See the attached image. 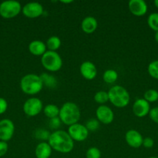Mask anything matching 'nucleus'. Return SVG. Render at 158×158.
Listing matches in <instances>:
<instances>
[{
  "label": "nucleus",
  "mask_w": 158,
  "mask_h": 158,
  "mask_svg": "<svg viewBox=\"0 0 158 158\" xmlns=\"http://www.w3.org/2000/svg\"><path fill=\"white\" fill-rule=\"evenodd\" d=\"M22 12L27 18H38L43 15V7L39 2H29L22 8Z\"/></svg>",
  "instance_id": "10"
},
{
  "label": "nucleus",
  "mask_w": 158,
  "mask_h": 158,
  "mask_svg": "<svg viewBox=\"0 0 158 158\" xmlns=\"http://www.w3.org/2000/svg\"><path fill=\"white\" fill-rule=\"evenodd\" d=\"M29 51L33 56H43L46 52V46L40 40H34L29 45Z\"/></svg>",
  "instance_id": "18"
},
{
  "label": "nucleus",
  "mask_w": 158,
  "mask_h": 158,
  "mask_svg": "<svg viewBox=\"0 0 158 158\" xmlns=\"http://www.w3.org/2000/svg\"><path fill=\"white\" fill-rule=\"evenodd\" d=\"M41 64L50 72H57L62 67V59L57 52L46 51L41 57Z\"/></svg>",
  "instance_id": "5"
},
{
  "label": "nucleus",
  "mask_w": 158,
  "mask_h": 158,
  "mask_svg": "<svg viewBox=\"0 0 158 158\" xmlns=\"http://www.w3.org/2000/svg\"><path fill=\"white\" fill-rule=\"evenodd\" d=\"M8 148H9L8 143L6 142L0 140V157H3L7 153Z\"/></svg>",
  "instance_id": "30"
},
{
  "label": "nucleus",
  "mask_w": 158,
  "mask_h": 158,
  "mask_svg": "<svg viewBox=\"0 0 158 158\" xmlns=\"http://www.w3.org/2000/svg\"><path fill=\"white\" fill-rule=\"evenodd\" d=\"M118 73L114 69H108L103 74V80L107 83H113L117 80Z\"/></svg>",
  "instance_id": "21"
},
{
  "label": "nucleus",
  "mask_w": 158,
  "mask_h": 158,
  "mask_svg": "<svg viewBox=\"0 0 158 158\" xmlns=\"http://www.w3.org/2000/svg\"><path fill=\"white\" fill-rule=\"evenodd\" d=\"M98 22L95 18L92 16H87L82 20L81 29L87 34H91L97 29Z\"/></svg>",
  "instance_id": "16"
},
{
  "label": "nucleus",
  "mask_w": 158,
  "mask_h": 158,
  "mask_svg": "<svg viewBox=\"0 0 158 158\" xmlns=\"http://www.w3.org/2000/svg\"><path fill=\"white\" fill-rule=\"evenodd\" d=\"M133 113L137 117H144L150 114V103L144 99H138L133 105Z\"/></svg>",
  "instance_id": "12"
},
{
  "label": "nucleus",
  "mask_w": 158,
  "mask_h": 158,
  "mask_svg": "<svg viewBox=\"0 0 158 158\" xmlns=\"http://www.w3.org/2000/svg\"><path fill=\"white\" fill-rule=\"evenodd\" d=\"M95 115L98 121L104 124H110L114 120L113 111L111 108L105 105H101L97 108Z\"/></svg>",
  "instance_id": "11"
},
{
  "label": "nucleus",
  "mask_w": 158,
  "mask_h": 158,
  "mask_svg": "<svg viewBox=\"0 0 158 158\" xmlns=\"http://www.w3.org/2000/svg\"><path fill=\"white\" fill-rule=\"evenodd\" d=\"M147 23L148 26L151 29L155 32H158V13L153 12L148 16L147 19Z\"/></svg>",
  "instance_id": "22"
},
{
  "label": "nucleus",
  "mask_w": 158,
  "mask_h": 158,
  "mask_svg": "<svg viewBox=\"0 0 158 158\" xmlns=\"http://www.w3.org/2000/svg\"><path fill=\"white\" fill-rule=\"evenodd\" d=\"M68 133L74 141L77 142L84 141L88 136V130L86 127L78 123L70 126Z\"/></svg>",
  "instance_id": "8"
},
{
  "label": "nucleus",
  "mask_w": 158,
  "mask_h": 158,
  "mask_svg": "<svg viewBox=\"0 0 158 158\" xmlns=\"http://www.w3.org/2000/svg\"><path fill=\"white\" fill-rule=\"evenodd\" d=\"M108 95L110 103L116 107H125L129 103V94L125 88L119 85H116L110 88Z\"/></svg>",
  "instance_id": "4"
},
{
  "label": "nucleus",
  "mask_w": 158,
  "mask_h": 158,
  "mask_svg": "<svg viewBox=\"0 0 158 158\" xmlns=\"http://www.w3.org/2000/svg\"><path fill=\"white\" fill-rule=\"evenodd\" d=\"M149 115H150V119L158 124V106L150 110Z\"/></svg>",
  "instance_id": "28"
},
{
  "label": "nucleus",
  "mask_w": 158,
  "mask_h": 158,
  "mask_svg": "<svg viewBox=\"0 0 158 158\" xmlns=\"http://www.w3.org/2000/svg\"><path fill=\"white\" fill-rule=\"evenodd\" d=\"M125 141L127 144L133 148H139L143 145V138L139 132L135 130H129L125 134Z\"/></svg>",
  "instance_id": "14"
},
{
  "label": "nucleus",
  "mask_w": 158,
  "mask_h": 158,
  "mask_svg": "<svg viewBox=\"0 0 158 158\" xmlns=\"http://www.w3.org/2000/svg\"><path fill=\"white\" fill-rule=\"evenodd\" d=\"M80 72L84 78L88 80H92L97 75V68L91 62L85 61L81 65Z\"/></svg>",
  "instance_id": "15"
},
{
  "label": "nucleus",
  "mask_w": 158,
  "mask_h": 158,
  "mask_svg": "<svg viewBox=\"0 0 158 158\" xmlns=\"http://www.w3.org/2000/svg\"><path fill=\"white\" fill-rule=\"evenodd\" d=\"M22 11V6L15 0H7L0 4V15L4 19H12Z\"/></svg>",
  "instance_id": "6"
},
{
  "label": "nucleus",
  "mask_w": 158,
  "mask_h": 158,
  "mask_svg": "<svg viewBox=\"0 0 158 158\" xmlns=\"http://www.w3.org/2000/svg\"><path fill=\"white\" fill-rule=\"evenodd\" d=\"M128 6L130 12L136 16H143L148 9L147 3L143 0H130Z\"/></svg>",
  "instance_id": "13"
},
{
  "label": "nucleus",
  "mask_w": 158,
  "mask_h": 158,
  "mask_svg": "<svg viewBox=\"0 0 158 158\" xmlns=\"http://www.w3.org/2000/svg\"><path fill=\"white\" fill-rule=\"evenodd\" d=\"M87 129L88 130V131H94L99 128V122L97 120H94V119H91L89 120L86 123Z\"/></svg>",
  "instance_id": "27"
},
{
  "label": "nucleus",
  "mask_w": 158,
  "mask_h": 158,
  "mask_svg": "<svg viewBox=\"0 0 158 158\" xmlns=\"http://www.w3.org/2000/svg\"><path fill=\"white\" fill-rule=\"evenodd\" d=\"M148 158H158V157H148Z\"/></svg>",
  "instance_id": "36"
},
{
  "label": "nucleus",
  "mask_w": 158,
  "mask_h": 158,
  "mask_svg": "<svg viewBox=\"0 0 158 158\" xmlns=\"http://www.w3.org/2000/svg\"><path fill=\"white\" fill-rule=\"evenodd\" d=\"M58 117L64 124L70 127L78 123L81 118L80 109L74 103L67 102L60 107Z\"/></svg>",
  "instance_id": "2"
},
{
  "label": "nucleus",
  "mask_w": 158,
  "mask_h": 158,
  "mask_svg": "<svg viewBox=\"0 0 158 158\" xmlns=\"http://www.w3.org/2000/svg\"><path fill=\"white\" fill-rule=\"evenodd\" d=\"M8 107L7 101L2 97H0V115L4 114Z\"/></svg>",
  "instance_id": "31"
},
{
  "label": "nucleus",
  "mask_w": 158,
  "mask_h": 158,
  "mask_svg": "<svg viewBox=\"0 0 158 158\" xmlns=\"http://www.w3.org/2000/svg\"><path fill=\"white\" fill-rule=\"evenodd\" d=\"M43 83L41 77L33 73L25 75L20 81V88L27 95H35L43 89Z\"/></svg>",
  "instance_id": "3"
},
{
  "label": "nucleus",
  "mask_w": 158,
  "mask_h": 158,
  "mask_svg": "<svg viewBox=\"0 0 158 158\" xmlns=\"http://www.w3.org/2000/svg\"><path fill=\"white\" fill-rule=\"evenodd\" d=\"M154 5H155V6H156V7L158 9V0H155Z\"/></svg>",
  "instance_id": "34"
},
{
  "label": "nucleus",
  "mask_w": 158,
  "mask_h": 158,
  "mask_svg": "<svg viewBox=\"0 0 158 158\" xmlns=\"http://www.w3.org/2000/svg\"><path fill=\"white\" fill-rule=\"evenodd\" d=\"M43 113L46 117L51 120L59 117L60 109L54 104H48L43 108Z\"/></svg>",
  "instance_id": "19"
},
{
  "label": "nucleus",
  "mask_w": 158,
  "mask_h": 158,
  "mask_svg": "<svg viewBox=\"0 0 158 158\" xmlns=\"http://www.w3.org/2000/svg\"><path fill=\"white\" fill-rule=\"evenodd\" d=\"M86 158H101V151L95 147L90 148L86 152Z\"/></svg>",
  "instance_id": "26"
},
{
  "label": "nucleus",
  "mask_w": 158,
  "mask_h": 158,
  "mask_svg": "<svg viewBox=\"0 0 158 158\" xmlns=\"http://www.w3.org/2000/svg\"><path fill=\"white\" fill-rule=\"evenodd\" d=\"M149 74L153 79L158 80V60H154L149 64L147 68Z\"/></svg>",
  "instance_id": "24"
},
{
  "label": "nucleus",
  "mask_w": 158,
  "mask_h": 158,
  "mask_svg": "<svg viewBox=\"0 0 158 158\" xmlns=\"http://www.w3.org/2000/svg\"><path fill=\"white\" fill-rule=\"evenodd\" d=\"M60 119H59V117H56V118H54V119H51L50 120V127L52 128H54V129H56V128L58 127L59 126H60Z\"/></svg>",
  "instance_id": "32"
},
{
  "label": "nucleus",
  "mask_w": 158,
  "mask_h": 158,
  "mask_svg": "<svg viewBox=\"0 0 158 158\" xmlns=\"http://www.w3.org/2000/svg\"><path fill=\"white\" fill-rule=\"evenodd\" d=\"M52 153V148L46 142H41L36 147L35 155L37 158H50Z\"/></svg>",
  "instance_id": "17"
},
{
  "label": "nucleus",
  "mask_w": 158,
  "mask_h": 158,
  "mask_svg": "<svg viewBox=\"0 0 158 158\" xmlns=\"http://www.w3.org/2000/svg\"><path fill=\"white\" fill-rule=\"evenodd\" d=\"M61 2H63V3H67V4H68V3H71V2H73V1H61Z\"/></svg>",
  "instance_id": "35"
},
{
  "label": "nucleus",
  "mask_w": 158,
  "mask_h": 158,
  "mask_svg": "<svg viewBox=\"0 0 158 158\" xmlns=\"http://www.w3.org/2000/svg\"><path fill=\"white\" fill-rule=\"evenodd\" d=\"M94 99L96 103H99V104H104L108 100V92L103 90L99 91L94 94Z\"/></svg>",
  "instance_id": "25"
},
{
  "label": "nucleus",
  "mask_w": 158,
  "mask_h": 158,
  "mask_svg": "<svg viewBox=\"0 0 158 158\" xmlns=\"http://www.w3.org/2000/svg\"><path fill=\"white\" fill-rule=\"evenodd\" d=\"M48 143L52 150L62 154H68L74 149V143L68 132L57 130L50 134Z\"/></svg>",
  "instance_id": "1"
},
{
  "label": "nucleus",
  "mask_w": 158,
  "mask_h": 158,
  "mask_svg": "<svg viewBox=\"0 0 158 158\" xmlns=\"http://www.w3.org/2000/svg\"><path fill=\"white\" fill-rule=\"evenodd\" d=\"M154 145V141L152 138L150 137H146V138L143 139V146L145 148H147V149H150V148H152Z\"/></svg>",
  "instance_id": "29"
},
{
  "label": "nucleus",
  "mask_w": 158,
  "mask_h": 158,
  "mask_svg": "<svg viewBox=\"0 0 158 158\" xmlns=\"http://www.w3.org/2000/svg\"><path fill=\"white\" fill-rule=\"evenodd\" d=\"M43 110V103L39 98L32 97L26 100L23 105V111L28 117H35Z\"/></svg>",
  "instance_id": "7"
},
{
  "label": "nucleus",
  "mask_w": 158,
  "mask_h": 158,
  "mask_svg": "<svg viewBox=\"0 0 158 158\" xmlns=\"http://www.w3.org/2000/svg\"><path fill=\"white\" fill-rule=\"evenodd\" d=\"M60 45H61L60 39L56 35L50 37L46 43V49H49V51H53V52H56V50H57L60 47Z\"/></svg>",
  "instance_id": "20"
},
{
  "label": "nucleus",
  "mask_w": 158,
  "mask_h": 158,
  "mask_svg": "<svg viewBox=\"0 0 158 158\" xmlns=\"http://www.w3.org/2000/svg\"><path fill=\"white\" fill-rule=\"evenodd\" d=\"M15 126L13 122L9 119H3L0 120V140L9 141L13 137Z\"/></svg>",
  "instance_id": "9"
},
{
  "label": "nucleus",
  "mask_w": 158,
  "mask_h": 158,
  "mask_svg": "<svg viewBox=\"0 0 158 158\" xmlns=\"http://www.w3.org/2000/svg\"><path fill=\"white\" fill-rule=\"evenodd\" d=\"M144 100H147L149 103H153L158 100V91L156 89H148L144 94Z\"/></svg>",
  "instance_id": "23"
},
{
  "label": "nucleus",
  "mask_w": 158,
  "mask_h": 158,
  "mask_svg": "<svg viewBox=\"0 0 158 158\" xmlns=\"http://www.w3.org/2000/svg\"><path fill=\"white\" fill-rule=\"evenodd\" d=\"M154 38L156 43H158V32H156V33H155V35H154Z\"/></svg>",
  "instance_id": "33"
}]
</instances>
